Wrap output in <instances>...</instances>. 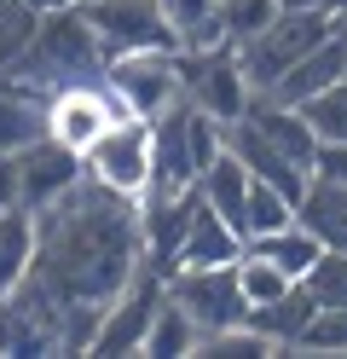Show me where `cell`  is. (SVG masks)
<instances>
[{
    "instance_id": "d4e9b609",
    "label": "cell",
    "mask_w": 347,
    "mask_h": 359,
    "mask_svg": "<svg viewBox=\"0 0 347 359\" xmlns=\"http://www.w3.org/2000/svg\"><path fill=\"white\" fill-rule=\"evenodd\" d=\"M238 284H243V302L249 307H266V302H278L290 284H301V278H290L278 261H266V255H254V250H243V261H238Z\"/></svg>"
},
{
    "instance_id": "8fae6325",
    "label": "cell",
    "mask_w": 347,
    "mask_h": 359,
    "mask_svg": "<svg viewBox=\"0 0 347 359\" xmlns=\"http://www.w3.org/2000/svg\"><path fill=\"white\" fill-rule=\"evenodd\" d=\"M81 174H87V156L69 151L64 140H53V133H41L35 145L18 151V191H23V209L58 203L69 186H81Z\"/></svg>"
},
{
    "instance_id": "f546056e",
    "label": "cell",
    "mask_w": 347,
    "mask_h": 359,
    "mask_svg": "<svg viewBox=\"0 0 347 359\" xmlns=\"http://www.w3.org/2000/svg\"><path fill=\"white\" fill-rule=\"evenodd\" d=\"M301 284L318 296V307H347V250H324Z\"/></svg>"
},
{
    "instance_id": "7402d4cb",
    "label": "cell",
    "mask_w": 347,
    "mask_h": 359,
    "mask_svg": "<svg viewBox=\"0 0 347 359\" xmlns=\"http://www.w3.org/2000/svg\"><path fill=\"white\" fill-rule=\"evenodd\" d=\"M46 133V99L0 81V151H23Z\"/></svg>"
},
{
    "instance_id": "277c9868",
    "label": "cell",
    "mask_w": 347,
    "mask_h": 359,
    "mask_svg": "<svg viewBox=\"0 0 347 359\" xmlns=\"http://www.w3.org/2000/svg\"><path fill=\"white\" fill-rule=\"evenodd\" d=\"M104 87L128 116L156 122L168 104L185 99V76H179V47H151V53H116L104 58Z\"/></svg>"
},
{
    "instance_id": "ffe728a7",
    "label": "cell",
    "mask_w": 347,
    "mask_h": 359,
    "mask_svg": "<svg viewBox=\"0 0 347 359\" xmlns=\"http://www.w3.org/2000/svg\"><path fill=\"white\" fill-rule=\"evenodd\" d=\"M168 24L179 35V53H208V47H231L226 41V18L220 0H162Z\"/></svg>"
},
{
    "instance_id": "9a60e30c",
    "label": "cell",
    "mask_w": 347,
    "mask_h": 359,
    "mask_svg": "<svg viewBox=\"0 0 347 359\" xmlns=\"http://www.w3.org/2000/svg\"><path fill=\"white\" fill-rule=\"evenodd\" d=\"M249 122L261 128L284 156H295L301 168H313L318 133H313V122H307V110H301V104H284V99H272V93H254L249 99Z\"/></svg>"
},
{
    "instance_id": "e575fe53",
    "label": "cell",
    "mask_w": 347,
    "mask_h": 359,
    "mask_svg": "<svg viewBox=\"0 0 347 359\" xmlns=\"http://www.w3.org/2000/svg\"><path fill=\"white\" fill-rule=\"evenodd\" d=\"M284 6H313V0H278V12H284Z\"/></svg>"
},
{
    "instance_id": "4fadbf2b",
    "label": "cell",
    "mask_w": 347,
    "mask_h": 359,
    "mask_svg": "<svg viewBox=\"0 0 347 359\" xmlns=\"http://www.w3.org/2000/svg\"><path fill=\"white\" fill-rule=\"evenodd\" d=\"M341 76H347V24H341L330 41H324V47H313L301 64H290V70L278 76L266 93H272V99H284V104H307V99L324 93V87H336Z\"/></svg>"
},
{
    "instance_id": "603a6c76",
    "label": "cell",
    "mask_w": 347,
    "mask_h": 359,
    "mask_svg": "<svg viewBox=\"0 0 347 359\" xmlns=\"http://www.w3.org/2000/svg\"><path fill=\"white\" fill-rule=\"evenodd\" d=\"M249 250L254 255H266V261H278L290 278H307L313 266H318V255H324V243L301 226V220H290V226H278V232H261V238H249Z\"/></svg>"
},
{
    "instance_id": "83f0119b",
    "label": "cell",
    "mask_w": 347,
    "mask_h": 359,
    "mask_svg": "<svg viewBox=\"0 0 347 359\" xmlns=\"http://www.w3.org/2000/svg\"><path fill=\"white\" fill-rule=\"evenodd\" d=\"M295 353H347V307H318L313 325L301 330Z\"/></svg>"
},
{
    "instance_id": "1f68e13d",
    "label": "cell",
    "mask_w": 347,
    "mask_h": 359,
    "mask_svg": "<svg viewBox=\"0 0 347 359\" xmlns=\"http://www.w3.org/2000/svg\"><path fill=\"white\" fill-rule=\"evenodd\" d=\"M23 191H18V151H0V209H18Z\"/></svg>"
},
{
    "instance_id": "8992f818",
    "label": "cell",
    "mask_w": 347,
    "mask_h": 359,
    "mask_svg": "<svg viewBox=\"0 0 347 359\" xmlns=\"http://www.w3.org/2000/svg\"><path fill=\"white\" fill-rule=\"evenodd\" d=\"M179 76H185V99L197 110H208L215 122H243L249 116V99H254V81L243 76V58L238 47H208V53H179Z\"/></svg>"
},
{
    "instance_id": "9c48e42d",
    "label": "cell",
    "mask_w": 347,
    "mask_h": 359,
    "mask_svg": "<svg viewBox=\"0 0 347 359\" xmlns=\"http://www.w3.org/2000/svg\"><path fill=\"white\" fill-rule=\"evenodd\" d=\"M168 296L197 319L203 342L249 319V302H243V284H238V261L231 266H179V273L168 278Z\"/></svg>"
},
{
    "instance_id": "836d02e7",
    "label": "cell",
    "mask_w": 347,
    "mask_h": 359,
    "mask_svg": "<svg viewBox=\"0 0 347 359\" xmlns=\"http://www.w3.org/2000/svg\"><path fill=\"white\" fill-rule=\"evenodd\" d=\"M29 6H41V12H58V6H76V0H29Z\"/></svg>"
},
{
    "instance_id": "4316f807",
    "label": "cell",
    "mask_w": 347,
    "mask_h": 359,
    "mask_svg": "<svg viewBox=\"0 0 347 359\" xmlns=\"http://www.w3.org/2000/svg\"><path fill=\"white\" fill-rule=\"evenodd\" d=\"M290 220H295V197H284L278 186H266V180H254V191H249V238L278 232V226H290Z\"/></svg>"
},
{
    "instance_id": "ba28073f",
    "label": "cell",
    "mask_w": 347,
    "mask_h": 359,
    "mask_svg": "<svg viewBox=\"0 0 347 359\" xmlns=\"http://www.w3.org/2000/svg\"><path fill=\"white\" fill-rule=\"evenodd\" d=\"M168 302V273H156V266L145 261L139 273L128 278V290L104 307V325L99 336H93V348L87 353H99V359H122V353H139L145 348V330L156 319V307Z\"/></svg>"
},
{
    "instance_id": "d6986e66",
    "label": "cell",
    "mask_w": 347,
    "mask_h": 359,
    "mask_svg": "<svg viewBox=\"0 0 347 359\" xmlns=\"http://www.w3.org/2000/svg\"><path fill=\"white\" fill-rule=\"evenodd\" d=\"M35 273V209H0V296Z\"/></svg>"
},
{
    "instance_id": "cb8c5ba5",
    "label": "cell",
    "mask_w": 347,
    "mask_h": 359,
    "mask_svg": "<svg viewBox=\"0 0 347 359\" xmlns=\"http://www.w3.org/2000/svg\"><path fill=\"white\" fill-rule=\"evenodd\" d=\"M41 6H29V0H0V76L12 70V64L35 47V35H41Z\"/></svg>"
},
{
    "instance_id": "d6a6232c",
    "label": "cell",
    "mask_w": 347,
    "mask_h": 359,
    "mask_svg": "<svg viewBox=\"0 0 347 359\" xmlns=\"http://www.w3.org/2000/svg\"><path fill=\"white\" fill-rule=\"evenodd\" d=\"M313 6H324L330 18H347V0H313Z\"/></svg>"
},
{
    "instance_id": "6da1fadb",
    "label": "cell",
    "mask_w": 347,
    "mask_h": 359,
    "mask_svg": "<svg viewBox=\"0 0 347 359\" xmlns=\"http://www.w3.org/2000/svg\"><path fill=\"white\" fill-rule=\"evenodd\" d=\"M145 266L139 203L81 174L58 203L35 209V284L69 313L64 353H87L104 325V307Z\"/></svg>"
},
{
    "instance_id": "30bf717a",
    "label": "cell",
    "mask_w": 347,
    "mask_h": 359,
    "mask_svg": "<svg viewBox=\"0 0 347 359\" xmlns=\"http://www.w3.org/2000/svg\"><path fill=\"white\" fill-rule=\"evenodd\" d=\"M87 24L99 29L104 53H151V47H179V35L162 12V0H81Z\"/></svg>"
},
{
    "instance_id": "2e32d148",
    "label": "cell",
    "mask_w": 347,
    "mask_h": 359,
    "mask_svg": "<svg viewBox=\"0 0 347 359\" xmlns=\"http://www.w3.org/2000/svg\"><path fill=\"white\" fill-rule=\"evenodd\" d=\"M197 191H203V203H208V209H215V215H226L231 226L249 238V191H254V174H249V163H243L238 151H220L215 163L203 168Z\"/></svg>"
},
{
    "instance_id": "484cf974",
    "label": "cell",
    "mask_w": 347,
    "mask_h": 359,
    "mask_svg": "<svg viewBox=\"0 0 347 359\" xmlns=\"http://www.w3.org/2000/svg\"><path fill=\"white\" fill-rule=\"evenodd\" d=\"M220 18H226V41L243 47L278 18V0H220Z\"/></svg>"
},
{
    "instance_id": "5b68a950",
    "label": "cell",
    "mask_w": 347,
    "mask_h": 359,
    "mask_svg": "<svg viewBox=\"0 0 347 359\" xmlns=\"http://www.w3.org/2000/svg\"><path fill=\"white\" fill-rule=\"evenodd\" d=\"M87 174L99 186L122 191V197H145L151 191V174H156V156H151V122L145 116H122L110 122L99 140L87 145Z\"/></svg>"
},
{
    "instance_id": "e0dca14e",
    "label": "cell",
    "mask_w": 347,
    "mask_h": 359,
    "mask_svg": "<svg viewBox=\"0 0 347 359\" xmlns=\"http://www.w3.org/2000/svg\"><path fill=\"white\" fill-rule=\"evenodd\" d=\"M313 313H318V296H313L307 284H290L278 302H266V307H249V319H243V325H254V330H261L278 353H295L301 330L313 325Z\"/></svg>"
},
{
    "instance_id": "3957f363",
    "label": "cell",
    "mask_w": 347,
    "mask_h": 359,
    "mask_svg": "<svg viewBox=\"0 0 347 359\" xmlns=\"http://www.w3.org/2000/svg\"><path fill=\"white\" fill-rule=\"evenodd\" d=\"M341 24H347V18H330L324 6H284L254 41H243V47H238L243 76L254 81V93H266V87L284 76L290 64H301L313 47H324V41H330Z\"/></svg>"
},
{
    "instance_id": "7a4b0ae2",
    "label": "cell",
    "mask_w": 347,
    "mask_h": 359,
    "mask_svg": "<svg viewBox=\"0 0 347 359\" xmlns=\"http://www.w3.org/2000/svg\"><path fill=\"white\" fill-rule=\"evenodd\" d=\"M104 58H110V53H104L99 29L87 24V12H81V6H58V12H46V18H41L35 47L23 53L0 81L23 87V93H35V99H53L58 87L93 81V76L104 70Z\"/></svg>"
},
{
    "instance_id": "44dd1931",
    "label": "cell",
    "mask_w": 347,
    "mask_h": 359,
    "mask_svg": "<svg viewBox=\"0 0 347 359\" xmlns=\"http://www.w3.org/2000/svg\"><path fill=\"white\" fill-rule=\"evenodd\" d=\"M197 348H203V330H197V319L185 313L174 296L156 307V319H151V330H145V359H197Z\"/></svg>"
},
{
    "instance_id": "f1b7e54d",
    "label": "cell",
    "mask_w": 347,
    "mask_h": 359,
    "mask_svg": "<svg viewBox=\"0 0 347 359\" xmlns=\"http://www.w3.org/2000/svg\"><path fill=\"white\" fill-rule=\"evenodd\" d=\"M301 110H307V122H313L318 140H347V76L336 87H324L318 99H307Z\"/></svg>"
},
{
    "instance_id": "52a82bcc",
    "label": "cell",
    "mask_w": 347,
    "mask_h": 359,
    "mask_svg": "<svg viewBox=\"0 0 347 359\" xmlns=\"http://www.w3.org/2000/svg\"><path fill=\"white\" fill-rule=\"evenodd\" d=\"M64 330H69V313L35 278H23L12 296H0V359L64 353Z\"/></svg>"
},
{
    "instance_id": "4dcf8cb0",
    "label": "cell",
    "mask_w": 347,
    "mask_h": 359,
    "mask_svg": "<svg viewBox=\"0 0 347 359\" xmlns=\"http://www.w3.org/2000/svg\"><path fill=\"white\" fill-rule=\"evenodd\" d=\"M313 174H318V180H341V186H347V140H318Z\"/></svg>"
},
{
    "instance_id": "5bb4252c",
    "label": "cell",
    "mask_w": 347,
    "mask_h": 359,
    "mask_svg": "<svg viewBox=\"0 0 347 359\" xmlns=\"http://www.w3.org/2000/svg\"><path fill=\"white\" fill-rule=\"evenodd\" d=\"M243 250H249V238L197 197V215L179 238V266H231V261H243Z\"/></svg>"
},
{
    "instance_id": "7c38bea8",
    "label": "cell",
    "mask_w": 347,
    "mask_h": 359,
    "mask_svg": "<svg viewBox=\"0 0 347 359\" xmlns=\"http://www.w3.org/2000/svg\"><path fill=\"white\" fill-rule=\"evenodd\" d=\"M151 156H156L151 191H191L197 180H203L197 151H191V99L168 104V110L151 122Z\"/></svg>"
},
{
    "instance_id": "ac0fdd59",
    "label": "cell",
    "mask_w": 347,
    "mask_h": 359,
    "mask_svg": "<svg viewBox=\"0 0 347 359\" xmlns=\"http://www.w3.org/2000/svg\"><path fill=\"white\" fill-rule=\"evenodd\" d=\"M295 220L324 243V250H347V186L313 174L307 191H301V203H295Z\"/></svg>"
}]
</instances>
